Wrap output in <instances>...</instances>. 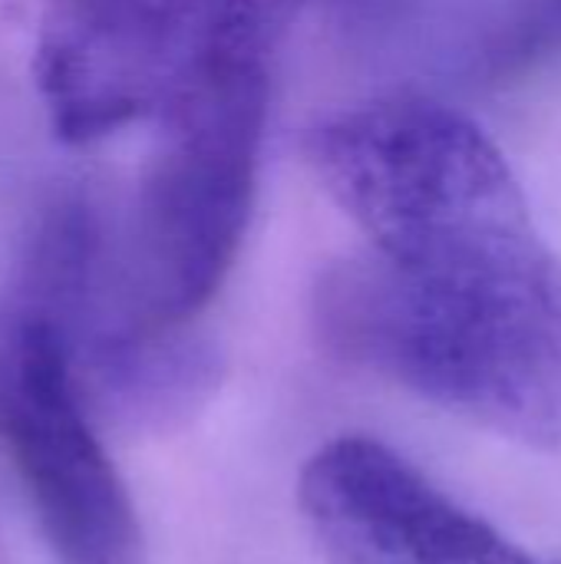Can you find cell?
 <instances>
[{
	"label": "cell",
	"mask_w": 561,
	"mask_h": 564,
	"mask_svg": "<svg viewBox=\"0 0 561 564\" xmlns=\"http://www.w3.org/2000/svg\"><path fill=\"white\" fill-rule=\"evenodd\" d=\"M314 324L354 367L499 436L561 446V258L536 221L324 271Z\"/></svg>",
	"instance_id": "6da1fadb"
},
{
	"label": "cell",
	"mask_w": 561,
	"mask_h": 564,
	"mask_svg": "<svg viewBox=\"0 0 561 564\" xmlns=\"http://www.w3.org/2000/svg\"><path fill=\"white\" fill-rule=\"evenodd\" d=\"M268 69L245 73L159 122L119 251L73 357L79 380L182 337L228 278L248 231L268 122Z\"/></svg>",
	"instance_id": "7a4b0ae2"
},
{
	"label": "cell",
	"mask_w": 561,
	"mask_h": 564,
	"mask_svg": "<svg viewBox=\"0 0 561 564\" xmlns=\"http://www.w3.org/2000/svg\"><path fill=\"white\" fill-rule=\"evenodd\" d=\"M301 0H53L33 79L50 129L86 145L162 122L218 86L268 69Z\"/></svg>",
	"instance_id": "3957f363"
},
{
	"label": "cell",
	"mask_w": 561,
	"mask_h": 564,
	"mask_svg": "<svg viewBox=\"0 0 561 564\" xmlns=\"http://www.w3.org/2000/svg\"><path fill=\"white\" fill-rule=\"evenodd\" d=\"M0 456L56 564H145L129 489L79 387L66 330L30 307L0 311Z\"/></svg>",
	"instance_id": "277c9868"
},
{
	"label": "cell",
	"mask_w": 561,
	"mask_h": 564,
	"mask_svg": "<svg viewBox=\"0 0 561 564\" xmlns=\"http://www.w3.org/2000/svg\"><path fill=\"white\" fill-rule=\"evenodd\" d=\"M298 502L327 564H539L370 436L321 446Z\"/></svg>",
	"instance_id": "5b68a950"
},
{
	"label": "cell",
	"mask_w": 561,
	"mask_h": 564,
	"mask_svg": "<svg viewBox=\"0 0 561 564\" xmlns=\"http://www.w3.org/2000/svg\"><path fill=\"white\" fill-rule=\"evenodd\" d=\"M561 53V0H513L496 56L529 63Z\"/></svg>",
	"instance_id": "8992f818"
}]
</instances>
